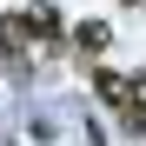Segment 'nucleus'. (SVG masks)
<instances>
[{"mask_svg": "<svg viewBox=\"0 0 146 146\" xmlns=\"http://www.w3.org/2000/svg\"><path fill=\"white\" fill-rule=\"evenodd\" d=\"M133 86H139V80H126V73H113V66L93 73V93H100L106 106H126V100H133Z\"/></svg>", "mask_w": 146, "mask_h": 146, "instance_id": "f257e3e1", "label": "nucleus"}, {"mask_svg": "<svg viewBox=\"0 0 146 146\" xmlns=\"http://www.w3.org/2000/svg\"><path fill=\"white\" fill-rule=\"evenodd\" d=\"M73 46H80V53H106V46H113V27H106V20H80V27H73Z\"/></svg>", "mask_w": 146, "mask_h": 146, "instance_id": "f03ea898", "label": "nucleus"}, {"mask_svg": "<svg viewBox=\"0 0 146 146\" xmlns=\"http://www.w3.org/2000/svg\"><path fill=\"white\" fill-rule=\"evenodd\" d=\"M27 20V40H60V13L53 7H33V13H20Z\"/></svg>", "mask_w": 146, "mask_h": 146, "instance_id": "7ed1b4c3", "label": "nucleus"}, {"mask_svg": "<svg viewBox=\"0 0 146 146\" xmlns=\"http://www.w3.org/2000/svg\"><path fill=\"white\" fill-rule=\"evenodd\" d=\"M119 126H126V133H146V80L133 86V100L119 106Z\"/></svg>", "mask_w": 146, "mask_h": 146, "instance_id": "20e7f679", "label": "nucleus"}, {"mask_svg": "<svg viewBox=\"0 0 146 146\" xmlns=\"http://www.w3.org/2000/svg\"><path fill=\"white\" fill-rule=\"evenodd\" d=\"M126 7H139V0H126Z\"/></svg>", "mask_w": 146, "mask_h": 146, "instance_id": "39448f33", "label": "nucleus"}, {"mask_svg": "<svg viewBox=\"0 0 146 146\" xmlns=\"http://www.w3.org/2000/svg\"><path fill=\"white\" fill-rule=\"evenodd\" d=\"M0 60H7V53H0Z\"/></svg>", "mask_w": 146, "mask_h": 146, "instance_id": "423d86ee", "label": "nucleus"}]
</instances>
